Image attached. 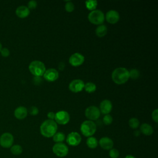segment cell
<instances>
[{"instance_id": "cell-34", "label": "cell", "mask_w": 158, "mask_h": 158, "mask_svg": "<svg viewBox=\"0 0 158 158\" xmlns=\"http://www.w3.org/2000/svg\"><path fill=\"white\" fill-rule=\"evenodd\" d=\"M152 118L156 123L158 122V110L157 109L153 110L152 113Z\"/></svg>"}, {"instance_id": "cell-22", "label": "cell", "mask_w": 158, "mask_h": 158, "mask_svg": "<svg viewBox=\"0 0 158 158\" xmlns=\"http://www.w3.org/2000/svg\"><path fill=\"white\" fill-rule=\"evenodd\" d=\"M65 139V134L61 131L56 132L52 136V139L56 143H62Z\"/></svg>"}, {"instance_id": "cell-26", "label": "cell", "mask_w": 158, "mask_h": 158, "mask_svg": "<svg viewBox=\"0 0 158 158\" xmlns=\"http://www.w3.org/2000/svg\"><path fill=\"white\" fill-rule=\"evenodd\" d=\"M128 125L131 128L136 129L139 125V121L138 120V118H136L135 117H133L129 120Z\"/></svg>"}, {"instance_id": "cell-23", "label": "cell", "mask_w": 158, "mask_h": 158, "mask_svg": "<svg viewBox=\"0 0 158 158\" xmlns=\"http://www.w3.org/2000/svg\"><path fill=\"white\" fill-rule=\"evenodd\" d=\"M84 89L87 93H93L96 91V86L93 82H88V83L85 84Z\"/></svg>"}, {"instance_id": "cell-5", "label": "cell", "mask_w": 158, "mask_h": 158, "mask_svg": "<svg viewBox=\"0 0 158 158\" xmlns=\"http://www.w3.org/2000/svg\"><path fill=\"white\" fill-rule=\"evenodd\" d=\"M88 20L94 25H102L104 21V13L100 10L91 11L88 15Z\"/></svg>"}, {"instance_id": "cell-7", "label": "cell", "mask_w": 158, "mask_h": 158, "mask_svg": "<svg viewBox=\"0 0 158 158\" xmlns=\"http://www.w3.org/2000/svg\"><path fill=\"white\" fill-rule=\"evenodd\" d=\"M85 115L86 117L89 119V120L93 121L99 118L101 115V112L98 107L94 106H91L86 109Z\"/></svg>"}, {"instance_id": "cell-24", "label": "cell", "mask_w": 158, "mask_h": 158, "mask_svg": "<svg viewBox=\"0 0 158 158\" xmlns=\"http://www.w3.org/2000/svg\"><path fill=\"white\" fill-rule=\"evenodd\" d=\"M23 151V149L22 146L19 144H15L12 145L10 147V152L12 154L15 156H18L20 155Z\"/></svg>"}, {"instance_id": "cell-18", "label": "cell", "mask_w": 158, "mask_h": 158, "mask_svg": "<svg viewBox=\"0 0 158 158\" xmlns=\"http://www.w3.org/2000/svg\"><path fill=\"white\" fill-rule=\"evenodd\" d=\"M30 9L25 6H20L15 10V14L17 17L21 19L28 17L30 14Z\"/></svg>"}, {"instance_id": "cell-6", "label": "cell", "mask_w": 158, "mask_h": 158, "mask_svg": "<svg viewBox=\"0 0 158 158\" xmlns=\"http://www.w3.org/2000/svg\"><path fill=\"white\" fill-rule=\"evenodd\" d=\"M53 153L59 157H65L69 153V148L63 143H56L52 147Z\"/></svg>"}, {"instance_id": "cell-38", "label": "cell", "mask_w": 158, "mask_h": 158, "mask_svg": "<svg viewBox=\"0 0 158 158\" xmlns=\"http://www.w3.org/2000/svg\"><path fill=\"white\" fill-rule=\"evenodd\" d=\"M125 158H136V157L132 155H127L125 157Z\"/></svg>"}, {"instance_id": "cell-9", "label": "cell", "mask_w": 158, "mask_h": 158, "mask_svg": "<svg viewBox=\"0 0 158 158\" xmlns=\"http://www.w3.org/2000/svg\"><path fill=\"white\" fill-rule=\"evenodd\" d=\"M54 120L56 123L65 125L70 120V115L65 110H60L55 114Z\"/></svg>"}, {"instance_id": "cell-21", "label": "cell", "mask_w": 158, "mask_h": 158, "mask_svg": "<svg viewBox=\"0 0 158 158\" xmlns=\"http://www.w3.org/2000/svg\"><path fill=\"white\" fill-rule=\"evenodd\" d=\"M86 145L90 149H94L98 145V141L95 137L89 136L86 139Z\"/></svg>"}, {"instance_id": "cell-25", "label": "cell", "mask_w": 158, "mask_h": 158, "mask_svg": "<svg viewBox=\"0 0 158 158\" xmlns=\"http://www.w3.org/2000/svg\"><path fill=\"white\" fill-rule=\"evenodd\" d=\"M98 1L96 0H88L85 2L86 7L89 10H94L96 8Z\"/></svg>"}, {"instance_id": "cell-36", "label": "cell", "mask_w": 158, "mask_h": 158, "mask_svg": "<svg viewBox=\"0 0 158 158\" xmlns=\"http://www.w3.org/2000/svg\"><path fill=\"white\" fill-rule=\"evenodd\" d=\"M34 81H35V84H40L41 81V79L40 78V80H37V77H35L34 78Z\"/></svg>"}, {"instance_id": "cell-8", "label": "cell", "mask_w": 158, "mask_h": 158, "mask_svg": "<svg viewBox=\"0 0 158 158\" xmlns=\"http://www.w3.org/2000/svg\"><path fill=\"white\" fill-rule=\"evenodd\" d=\"M14 143L13 135L8 132L2 133L0 136V145L4 148H10Z\"/></svg>"}, {"instance_id": "cell-37", "label": "cell", "mask_w": 158, "mask_h": 158, "mask_svg": "<svg viewBox=\"0 0 158 158\" xmlns=\"http://www.w3.org/2000/svg\"><path fill=\"white\" fill-rule=\"evenodd\" d=\"M140 133H141V132H140L139 130H135V131H134L133 135H134L135 136H139Z\"/></svg>"}, {"instance_id": "cell-14", "label": "cell", "mask_w": 158, "mask_h": 158, "mask_svg": "<svg viewBox=\"0 0 158 158\" xmlns=\"http://www.w3.org/2000/svg\"><path fill=\"white\" fill-rule=\"evenodd\" d=\"M120 19V15L118 12L114 10H110L108 11L106 14V19L107 22L111 24L116 23Z\"/></svg>"}, {"instance_id": "cell-17", "label": "cell", "mask_w": 158, "mask_h": 158, "mask_svg": "<svg viewBox=\"0 0 158 158\" xmlns=\"http://www.w3.org/2000/svg\"><path fill=\"white\" fill-rule=\"evenodd\" d=\"M27 114L28 110L27 108L23 106H19L14 110V116L19 120L24 119L27 116Z\"/></svg>"}, {"instance_id": "cell-33", "label": "cell", "mask_w": 158, "mask_h": 158, "mask_svg": "<svg viewBox=\"0 0 158 158\" xmlns=\"http://www.w3.org/2000/svg\"><path fill=\"white\" fill-rule=\"evenodd\" d=\"M1 52V54L2 57H7L9 56L10 54V51L9 50L6 48H2V49L0 51Z\"/></svg>"}, {"instance_id": "cell-13", "label": "cell", "mask_w": 158, "mask_h": 158, "mask_svg": "<svg viewBox=\"0 0 158 158\" xmlns=\"http://www.w3.org/2000/svg\"><path fill=\"white\" fill-rule=\"evenodd\" d=\"M43 77L46 80L48 81H56L59 77V72L55 69H49L46 70L44 73L43 74Z\"/></svg>"}, {"instance_id": "cell-2", "label": "cell", "mask_w": 158, "mask_h": 158, "mask_svg": "<svg viewBox=\"0 0 158 158\" xmlns=\"http://www.w3.org/2000/svg\"><path fill=\"white\" fill-rule=\"evenodd\" d=\"M129 78V71L124 67L117 68L112 73V80L117 85L125 83L128 80Z\"/></svg>"}, {"instance_id": "cell-30", "label": "cell", "mask_w": 158, "mask_h": 158, "mask_svg": "<svg viewBox=\"0 0 158 158\" xmlns=\"http://www.w3.org/2000/svg\"><path fill=\"white\" fill-rule=\"evenodd\" d=\"M74 8V4L71 1H67L65 4V9L68 12H73Z\"/></svg>"}, {"instance_id": "cell-28", "label": "cell", "mask_w": 158, "mask_h": 158, "mask_svg": "<svg viewBox=\"0 0 158 158\" xmlns=\"http://www.w3.org/2000/svg\"><path fill=\"white\" fill-rule=\"evenodd\" d=\"M102 121L105 125H109L112 123L113 121V118L110 114H106L102 118Z\"/></svg>"}, {"instance_id": "cell-35", "label": "cell", "mask_w": 158, "mask_h": 158, "mask_svg": "<svg viewBox=\"0 0 158 158\" xmlns=\"http://www.w3.org/2000/svg\"><path fill=\"white\" fill-rule=\"evenodd\" d=\"M55 114L54 112H49L48 113V118L49 119V120H54V117H55Z\"/></svg>"}, {"instance_id": "cell-10", "label": "cell", "mask_w": 158, "mask_h": 158, "mask_svg": "<svg viewBox=\"0 0 158 158\" xmlns=\"http://www.w3.org/2000/svg\"><path fill=\"white\" fill-rule=\"evenodd\" d=\"M81 137L80 135L76 132L72 131L70 133L66 138V141L67 144L72 146H77L81 143Z\"/></svg>"}, {"instance_id": "cell-4", "label": "cell", "mask_w": 158, "mask_h": 158, "mask_svg": "<svg viewBox=\"0 0 158 158\" xmlns=\"http://www.w3.org/2000/svg\"><path fill=\"white\" fill-rule=\"evenodd\" d=\"M80 131L85 136H92L96 131V125L93 121L85 120L81 124Z\"/></svg>"}, {"instance_id": "cell-16", "label": "cell", "mask_w": 158, "mask_h": 158, "mask_svg": "<svg viewBox=\"0 0 158 158\" xmlns=\"http://www.w3.org/2000/svg\"><path fill=\"white\" fill-rule=\"evenodd\" d=\"M112 102H110V101L108 99L103 100L100 103V106L99 109L100 110V112H101L104 115L109 114L112 110Z\"/></svg>"}, {"instance_id": "cell-39", "label": "cell", "mask_w": 158, "mask_h": 158, "mask_svg": "<svg viewBox=\"0 0 158 158\" xmlns=\"http://www.w3.org/2000/svg\"><path fill=\"white\" fill-rule=\"evenodd\" d=\"M2 44H1V43H0V51H1V50L2 49Z\"/></svg>"}, {"instance_id": "cell-40", "label": "cell", "mask_w": 158, "mask_h": 158, "mask_svg": "<svg viewBox=\"0 0 158 158\" xmlns=\"http://www.w3.org/2000/svg\"><path fill=\"white\" fill-rule=\"evenodd\" d=\"M118 158H120V157H118Z\"/></svg>"}, {"instance_id": "cell-19", "label": "cell", "mask_w": 158, "mask_h": 158, "mask_svg": "<svg viewBox=\"0 0 158 158\" xmlns=\"http://www.w3.org/2000/svg\"><path fill=\"white\" fill-rule=\"evenodd\" d=\"M140 132L144 135L149 136L153 133V128L148 123H144L140 126Z\"/></svg>"}, {"instance_id": "cell-29", "label": "cell", "mask_w": 158, "mask_h": 158, "mask_svg": "<svg viewBox=\"0 0 158 158\" xmlns=\"http://www.w3.org/2000/svg\"><path fill=\"white\" fill-rule=\"evenodd\" d=\"M119 151L115 148H112L109 150V155L110 158H118L119 156Z\"/></svg>"}, {"instance_id": "cell-15", "label": "cell", "mask_w": 158, "mask_h": 158, "mask_svg": "<svg viewBox=\"0 0 158 158\" xmlns=\"http://www.w3.org/2000/svg\"><path fill=\"white\" fill-rule=\"evenodd\" d=\"M98 143L101 148L104 150H110L113 148L114 146V141L112 139L107 136L101 138Z\"/></svg>"}, {"instance_id": "cell-11", "label": "cell", "mask_w": 158, "mask_h": 158, "mask_svg": "<svg viewBox=\"0 0 158 158\" xmlns=\"http://www.w3.org/2000/svg\"><path fill=\"white\" fill-rule=\"evenodd\" d=\"M85 83L83 81L80 79H75L72 80L69 85V89L73 93H78L83 90L84 88Z\"/></svg>"}, {"instance_id": "cell-1", "label": "cell", "mask_w": 158, "mask_h": 158, "mask_svg": "<svg viewBox=\"0 0 158 158\" xmlns=\"http://www.w3.org/2000/svg\"><path fill=\"white\" fill-rule=\"evenodd\" d=\"M57 125L54 120L48 119L44 121L40 126V133L46 138H51L57 132Z\"/></svg>"}, {"instance_id": "cell-32", "label": "cell", "mask_w": 158, "mask_h": 158, "mask_svg": "<svg viewBox=\"0 0 158 158\" xmlns=\"http://www.w3.org/2000/svg\"><path fill=\"white\" fill-rule=\"evenodd\" d=\"M36 6H37V2H36V1L32 0V1H30L28 2L27 7L29 9H35L36 7Z\"/></svg>"}, {"instance_id": "cell-12", "label": "cell", "mask_w": 158, "mask_h": 158, "mask_svg": "<svg viewBox=\"0 0 158 158\" xmlns=\"http://www.w3.org/2000/svg\"><path fill=\"white\" fill-rule=\"evenodd\" d=\"M69 63L73 67L81 65L85 61V57L80 53L76 52L73 54L69 58Z\"/></svg>"}, {"instance_id": "cell-3", "label": "cell", "mask_w": 158, "mask_h": 158, "mask_svg": "<svg viewBox=\"0 0 158 158\" xmlns=\"http://www.w3.org/2000/svg\"><path fill=\"white\" fill-rule=\"evenodd\" d=\"M28 69L31 73L35 77H40L44 73L46 67L43 62L40 60H33L29 64Z\"/></svg>"}, {"instance_id": "cell-27", "label": "cell", "mask_w": 158, "mask_h": 158, "mask_svg": "<svg viewBox=\"0 0 158 158\" xmlns=\"http://www.w3.org/2000/svg\"><path fill=\"white\" fill-rule=\"evenodd\" d=\"M139 77V72L138 70L136 69H131L129 71V77L131 78L132 79H136Z\"/></svg>"}, {"instance_id": "cell-20", "label": "cell", "mask_w": 158, "mask_h": 158, "mask_svg": "<svg viewBox=\"0 0 158 158\" xmlns=\"http://www.w3.org/2000/svg\"><path fill=\"white\" fill-rule=\"evenodd\" d=\"M107 33V27L104 25H99L96 29V34L98 37H103Z\"/></svg>"}, {"instance_id": "cell-31", "label": "cell", "mask_w": 158, "mask_h": 158, "mask_svg": "<svg viewBox=\"0 0 158 158\" xmlns=\"http://www.w3.org/2000/svg\"><path fill=\"white\" fill-rule=\"evenodd\" d=\"M29 112L31 115H36L39 112V110L36 107L31 106L29 109Z\"/></svg>"}]
</instances>
